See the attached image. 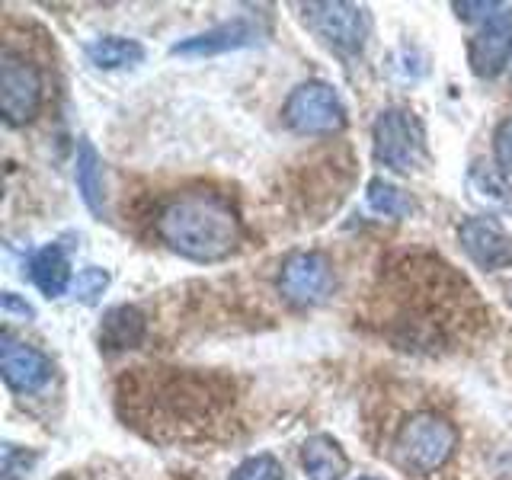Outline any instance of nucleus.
<instances>
[{
	"instance_id": "obj_22",
	"label": "nucleus",
	"mask_w": 512,
	"mask_h": 480,
	"mask_svg": "<svg viewBox=\"0 0 512 480\" xmlns=\"http://www.w3.org/2000/svg\"><path fill=\"white\" fill-rule=\"evenodd\" d=\"M493 157H496V167L512 176V116L503 119L500 128H496V135H493Z\"/></svg>"
},
{
	"instance_id": "obj_4",
	"label": "nucleus",
	"mask_w": 512,
	"mask_h": 480,
	"mask_svg": "<svg viewBox=\"0 0 512 480\" xmlns=\"http://www.w3.org/2000/svg\"><path fill=\"white\" fill-rule=\"evenodd\" d=\"M458 452V429L436 410H416L397 426L391 455L404 471L436 474Z\"/></svg>"
},
{
	"instance_id": "obj_9",
	"label": "nucleus",
	"mask_w": 512,
	"mask_h": 480,
	"mask_svg": "<svg viewBox=\"0 0 512 480\" xmlns=\"http://www.w3.org/2000/svg\"><path fill=\"white\" fill-rule=\"evenodd\" d=\"M330 288H333V269L324 253L301 250L282 263L279 292L285 301L298 304V308H314V304H320L330 295Z\"/></svg>"
},
{
	"instance_id": "obj_26",
	"label": "nucleus",
	"mask_w": 512,
	"mask_h": 480,
	"mask_svg": "<svg viewBox=\"0 0 512 480\" xmlns=\"http://www.w3.org/2000/svg\"><path fill=\"white\" fill-rule=\"evenodd\" d=\"M4 311H20L23 317H32V308H29V304H26V301H16L13 292L4 295Z\"/></svg>"
},
{
	"instance_id": "obj_12",
	"label": "nucleus",
	"mask_w": 512,
	"mask_h": 480,
	"mask_svg": "<svg viewBox=\"0 0 512 480\" xmlns=\"http://www.w3.org/2000/svg\"><path fill=\"white\" fill-rule=\"evenodd\" d=\"M461 250L480 269H509L512 266V237L493 218H468L458 228Z\"/></svg>"
},
{
	"instance_id": "obj_27",
	"label": "nucleus",
	"mask_w": 512,
	"mask_h": 480,
	"mask_svg": "<svg viewBox=\"0 0 512 480\" xmlns=\"http://www.w3.org/2000/svg\"><path fill=\"white\" fill-rule=\"evenodd\" d=\"M359 480H378V477H359Z\"/></svg>"
},
{
	"instance_id": "obj_20",
	"label": "nucleus",
	"mask_w": 512,
	"mask_h": 480,
	"mask_svg": "<svg viewBox=\"0 0 512 480\" xmlns=\"http://www.w3.org/2000/svg\"><path fill=\"white\" fill-rule=\"evenodd\" d=\"M471 189H474V196L480 202L506 205V183L493 170H487L484 164H474V170H471Z\"/></svg>"
},
{
	"instance_id": "obj_19",
	"label": "nucleus",
	"mask_w": 512,
	"mask_h": 480,
	"mask_svg": "<svg viewBox=\"0 0 512 480\" xmlns=\"http://www.w3.org/2000/svg\"><path fill=\"white\" fill-rule=\"evenodd\" d=\"M368 205H372V212L388 215V218H410L413 208H416L407 192L394 183H388V180L368 183Z\"/></svg>"
},
{
	"instance_id": "obj_1",
	"label": "nucleus",
	"mask_w": 512,
	"mask_h": 480,
	"mask_svg": "<svg viewBox=\"0 0 512 480\" xmlns=\"http://www.w3.org/2000/svg\"><path fill=\"white\" fill-rule=\"evenodd\" d=\"M365 324L394 349L445 356L471 343L490 324V311L442 256L404 250L381 263L368 292Z\"/></svg>"
},
{
	"instance_id": "obj_5",
	"label": "nucleus",
	"mask_w": 512,
	"mask_h": 480,
	"mask_svg": "<svg viewBox=\"0 0 512 480\" xmlns=\"http://www.w3.org/2000/svg\"><path fill=\"white\" fill-rule=\"evenodd\" d=\"M375 160L394 173H413L426 160V132L410 109H384L372 128Z\"/></svg>"
},
{
	"instance_id": "obj_10",
	"label": "nucleus",
	"mask_w": 512,
	"mask_h": 480,
	"mask_svg": "<svg viewBox=\"0 0 512 480\" xmlns=\"http://www.w3.org/2000/svg\"><path fill=\"white\" fill-rule=\"evenodd\" d=\"M512 58V7H500L484 16V23L468 42V64L477 77H496L506 71Z\"/></svg>"
},
{
	"instance_id": "obj_21",
	"label": "nucleus",
	"mask_w": 512,
	"mask_h": 480,
	"mask_svg": "<svg viewBox=\"0 0 512 480\" xmlns=\"http://www.w3.org/2000/svg\"><path fill=\"white\" fill-rule=\"evenodd\" d=\"M231 480H285V471L272 455H256L240 464L231 474Z\"/></svg>"
},
{
	"instance_id": "obj_24",
	"label": "nucleus",
	"mask_w": 512,
	"mask_h": 480,
	"mask_svg": "<svg viewBox=\"0 0 512 480\" xmlns=\"http://www.w3.org/2000/svg\"><path fill=\"white\" fill-rule=\"evenodd\" d=\"M29 455L26 452H16V445H4V480H16L20 477V464L23 468H29Z\"/></svg>"
},
{
	"instance_id": "obj_13",
	"label": "nucleus",
	"mask_w": 512,
	"mask_h": 480,
	"mask_svg": "<svg viewBox=\"0 0 512 480\" xmlns=\"http://www.w3.org/2000/svg\"><path fill=\"white\" fill-rule=\"evenodd\" d=\"M253 42H256V29L247 20H234V23H221L208 32H199V36L176 42L173 55H189V58L221 55V52H234V48H247Z\"/></svg>"
},
{
	"instance_id": "obj_25",
	"label": "nucleus",
	"mask_w": 512,
	"mask_h": 480,
	"mask_svg": "<svg viewBox=\"0 0 512 480\" xmlns=\"http://www.w3.org/2000/svg\"><path fill=\"white\" fill-rule=\"evenodd\" d=\"M500 7H503V4H455V10H458L461 20H471V16H477V13L490 16V13H496Z\"/></svg>"
},
{
	"instance_id": "obj_14",
	"label": "nucleus",
	"mask_w": 512,
	"mask_h": 480,
	"mask_svg": "<svg viewBox=\"0 0 512 480\" xmlns=\"http://www.w3.org/2000/svg\"><path fill=\"white\" fill-rule=\"evenodd\" d=\"M144 333H148V317H144L135 304H119V308L106 311L100 327V346L109 352H125L141 346Z\"/></svg>"
},
{
	"instance_id": "obj_7",
	"label": "nucleus",
	"mask_w": 512,
	"mask_h": 480,
	"mask_svg": "<svg viewBox=\"0 0 512 480\" xmlns=\"http://www.w3.org/2000/svg\"><path fill=\"white\" fill-rule=\"evenodd\" d=\"M285 125L298 135H333L346 125V106L330 84H301L292 90L282 109Z\"/></svg>"
},
{
	"instance_id": "obj_3",
	"label": "nucleus",
	"mask_w": 512,
	"mask_h": 480,
	"mask_svg": "<svg viewBox=\"0 0 512 480\" xmlns=\"http://www.w3.org/2000/svg\"><path fill=\"white\" fill-rule=\"evenodd\" d=\"M154 234L173 253L196 263H218L240 247V218L218 192H183L170 199L154 218Z\"/></svg>"
},
{
	"instance_id": "obj_28",
	"label": "nucleus",
	"mask_w": 512,
	"mask_h": 480,
	"mask_svg": "<svg viewBox=\"0 0 512 480\" xmlns=\"http://www.w3.org/2000/svg\"><path fill=\"white\" fill-rule=\"evenodd\" d=\"M509 298H512V285H509Z\"/></svg>"
},
{
	"instance_id": "obj_8",
	"label": "nucleus",
	"mask_w": 512,
	"mask_h": 480,
	"mask_svg": "<svg viewBox=\"0 0 512 480\" xmlns=\"http://www.w3.org/2000/svg\"><path fill=\"white\" fill-rule=\"evenodd\" d=\"M304 23L320 42H327L333 52L356 55L368 39V13L356 4H308Z\"/></svg>"
},
{
	"instance_id": "obj_11",
	"label": "nucleus",
	"mask_w": 512,
	"mask_h": 480,
	"mask_svg": "<svg viewBox=\"0 0 512 480\" xmlns=\"http://www.w3.org/2000/svg\"><path fill=\"white\" fill-rule=\"evenodd\" d=\"M0 372L16 394H36L52 378V359L4 330L0 336Z\"/></svg>"
},
{
	"instance_id": "obj_18",
	"label": "nucleus",
	"mask_w": 512,
	"mask_h": 480,
	"mask_svg": "<svg viewBox=\"0 0 512 480\" xmlns=\"http://www.w3.org/2000/svg\"><path fill=\"white\" fill-rule=\"evenodd\" d=\"M77 189L84 196L93 215H103V180H100V157H96L93 144H80L77 151Z\"/></svg>"
},
{
	"instance_id": "obj_16",
	"label": "nucleus",
	"mask_w": 512,
	"mask_h": 480,
	"mask_svg": "<svg viewBox=\"0 0 512 480\" xmlns=\"http://www.w3.org/2000/svg\"><path fill=\"white\" fill-rule=\"evenodd\" d=\"M29 276L32 282L39 285V292L48 298H58L68 292L71 285V266H68V256H64L61 247H42L29 263Z\"/></svg>"
},
{
	"instance_id": "obj_23",
	"label": "nucleus",
	"mask_w": 512,
	"mask_h": 480,
	"mask_svg": "<svg viewBox=\"0 0 512 480\" xmlns=\"http://www.w3.org/2000/svg\"><path fill=\"white\" fill-rule=\"evenodd\" d=\"M106 282H109V276L103 269H84L77 276V282H74V292H77V298L80 301H96V295H103V288H106Z\"/></svg>"
},
{
	"instance_id": "obj_2",
	"label": "nucleus",
	"mask_w": 512,
	"mask_h": 480,
	"mask_svg": "<svg viewBox=\"0 0 512 480\" xmlns=\"http://www.w3.org/2000/svg\"><path fill=\"white\" fill-rule=\"evenodd\" d=\"M237 384L199 368H135L119 381V410L154 442H208L234 416Z\"/></svg>"
},
{
	"instance_id": "obj_6",
	"label": "nucleus",
	"mask_w": 512,
	"mask_h": 480,
	"mask_svg": "<svg viewBox=\"0 0 512 480\" xmlns=\"http://www.w3.org/2000/svg\"><path fill=\"white\" fill-rule=\"evenodd\" d=\"M42 109V71L16 48L0 52V112L7 125H26Z\"/></svg>"
},
{
	"instance_id": "obj_15",
	"label": "nucleus",
	"mask_w": 512,
	"mask_h": 480,
	"mask_svg": "<svg viewBox=\"0 0 512 480\" xmlns=\"http://www.w3.org/2000/svg\"><path fill=\"white\" fill-rule=\"evenodd\" d=\"M301 464L308 480H343L349 461L333 436H311L301 448Z\"/></svg>"
},
{
	"instance_id": "obj_17",
	"label": "nucleus",
	"mask_w": 512,
	"mask_h": 480,
	"mask_svg": "<svg viewBox=\"0 0 512 480\" xmlns=\"http://www.w3.org/2000/svg\"><path fill=\"white\" fill-rule=\"evenodd\" d=\"M87 58H90V64H96V68L116 71V68H132V64L144 61V48L135 39L103 36L87 45Z\"/></svg>"
}]
</instances>
